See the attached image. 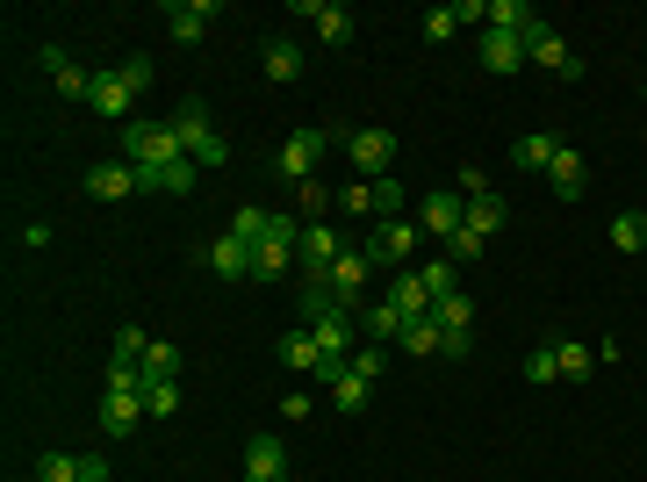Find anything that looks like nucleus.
Returning <instances> with one entry per match:
<instances>
[{"instance_id":"10","label":"nucleus","mask_w":647,"mask_h":482,"mask_svg":"<svg viewBox=\"0 0 647 482\" xmlns=\"http://www.w3.org/2000/svg\"><path fill=\"white\" fill-rule=\"evenodd\" d=\"M216 15H223L216 0H166V36L173 44H202Z\"/></svg>"},{"instance_id":"26","label":"nucleus","mask_w":647,"mask_h":482,"mask_svg":"<svg viewBox=\"0 0 647 482\" xmlns=\"http://www.w3.org/2000/svg\"><path fill=\"white\" fill-rule=\"evenodd\" d=\"M490 30H504V36H532V30H546V22L532 15L526 0H490Z\"/></svg>"},{"instance_id":"11","label":"nucleus","mask_w":647,"mask_h":482,"mask_svg":"<svg viewBox=\"0 0 647 482\" xmlns=\"http://www.w3.org/2000/svg\"><path fill=\"white\" fill-rule=\"evenodd\" d=\"M281 475H289L281 432H252V439H245V482H281Z\"/></svg>"},{"instance_id":"22","label":"nucleus","mask_w":647,"mask_h":482,"mask_svg":"<svg viewBox=\"0 0 647 482\" xmlns=\"http://www.w3.org/2000/svg\"><path fill=\"white\" fill-rule=\"evenodd\" d=\"M44 66H51V86L66 94V102H86V94H94V72H80L58 44H44Z\"/></svg>"},{"instance_id":"12","label":"nucleus","mask_w":647,"mask_h":482,"mask_svg":"<svg viewBox=\"0 0 647 482\" xmlns=\"http://www.w3.org/2000/svg\"><path fill=\"white\" fill-rule=\"evenodd\" d=\"M295 252H303V274L309 281H331V267H339V231L331 224H303V245H295Z\"/></svg>"},{"instance_id":"18","label":"nucleus","mask_w":647,"mask_h":482,"mask_svg":"<svg viewBox=\"0 0 647 482\" xmlns=\"http://www.w3.org/2000/svg\"><path fill=\"white\" fill-rule=\"evenodd\" d=\"M86 195H94V202H122V195H137V166H130V158H102V166H86Z\"/></svg>"},{"instance_id":"37","label":"nucleus","mask_w":647,"mask_h":482,"mask_svg":"<svg viewBox=\"0 0 647 482\" xmlns=\"http://www.w3.org/2000/svg\"><path fill=\"white\" fill-rule=\"evenodd\" d=\"M482 252H490V238H482V231H468V224H460L454 238H446V259H454V267H475Z\"/></svg>"},{"instance_id":"40","label":"nucleus","mask_w":647,"mask_h":482,"mask_svg":"<svg viewBox=\"0 0 647 482\" xmlns=\"http://www.w3.org/2000/svg\"><path fill=\"white\" fill-rule=\"evenodd\" d=\"M144 411L173 418V411H180V381H144Z\"/></svg>"},{"instance_id":"48","label":"nucleus","mask_w":647,"mask_h":482,"mask_svg":"<svg viewBox=\"0 0 647 482\" xmlns=\"http://www.w3.org/2000/svg\"><path fill=\"white\" fill-rule=\"evenodd\" d=\"M460 195L475 202V195H490V180H482V166H460Z\"/></svg>"},{"instance_id":"27","label":"nucleus","mask_w":647,"mask_h":482,"mask_svg":"<svg viewBox=\"0 0 647 482\" xmlns=\"http://www.w3.org/2000/svg\"><path fill=\"white\" fill-rule=\"evenodd\" d=\"M504 224H511V202H504V195H475V202H468V231L496 238Z\"/></svg>"},{"instance_id":"15","label":"nucleus","mask_w":647,"mask_h":482,"mask_svg":"<svg viewBox=\"0 0 647 482\" xmlns=\"http://www.w3.org/2000/svg\"><path fill=\"white\" fill-rule=\"evenodd\" d=\"M144 418H152V411H144L137 389H102V432H108V439H130Z\"/></svg>"},{"instance_id":"42","label":"nucleus","mask_w":647,"mask_h":482,"mask_svg":"<svg viewBox=\"0 0 647 482\" xmlns=\"http://www.w3.org/2000/svg\"><path fill=\"white\" fill-rule=\"evenodd\" d=\"M526 381L540 389V381H562V361H554V345H532L526 353Z\"/></svg>"},{"instance_id":"28","label":"nucleus","mask_w":647,"mask_h":482,"mask_svg":"<svg viewBox=\"0 0 647 482\" xmlns=\"http://www.w3.org/2000/svg\"><path fill=\"white\" fill-rule=\"evenodd\" d=\"M417 281H425L432 310H439L446 295H460V267H454V259H425V267H417Z\"/></svg>"},{"instance_id":"4","label":"nucleus","mask_w":647,"mask_h":482,"mask_svg":"<svg viewBox=\"0 0 647 482\" xmlns=\"http://www.w3.org/2000/svg\"><path fill=\"white\" fill-rule=\"evenodd\" d=\"M367 281H375V252H367V245H345L339 267H331V295H339V310L360 317V295H367Z\"/></svg>"},{"instance_id":"39","label":"nucleus","mask_w":647,"mask_h":482,"mask_svg":"<svg viewBox=\"0 0 647 482\" xmlns=\"http://www.w3.org/2000/svg\"><path fill=\"white\" fill-rule=\"evenodd\" d=\"M180 375V353H173L166 339H152V353H144V381H173Z\"/></svg>"},{"instance_id":"45","label":"nucleus","mask_w":647,"mask_h":482,"mask_svg":"<svg viewBox=\"0 0 647 482\" xmlns=\"http://www.w3.org/2000/svg\"><path fill=\"white\" fill-rule=\"evenodd\" d=\"M454 30H460V15H454V8H432V15H425V44H446Z\"/></svg>"},{"instance_id":"41","label":"nucleus","mask_w":647,"mask_h":482,"mask_svg":"<svg viewBox=\"0 0 647 482\" xmlns=\"http://www.w3.org/2000/svg\"><path fill=\"white\" fill-rule=\"evenodd\" d=\"M468 317H475V303H468V295H446L439 310H432V325L439 331H468Z\"/></svg>"},{"instance_id":"3","label":"nucleus","mask_w":647,"mask_h":482,"mask_svg":"<svg viewBox=\"0 0 647 482\" xmlns=\"http://www.w3.org/2000/svg\"><path fill=\"white\" fill-rule=\"evenodd\" d=\"M295 245H303V216H273L267 245H252V281H281L289 259H295Z\"/></svg>"},{"instance_id":"16","label":"nucleus","mask_w":647,"mask_h":482,"mask_svg":"<svg viewBox=\"0 0 647 482\" xmlns=\"http://www.w3.org/2000/svg\"><path fill=\"white\" fill-rule=\"evenodd\" d=\"M202 267H209L216 281H252V245H238L231 231H223V238L202 245Z\"/></svg>"},{"instance_id":"29","label":"nucleus","mask_w":647,"mask_h":482,"mask_svg":"<svg viewBox=\"0 0 647 482\" xmlns=\"http://www.w3.org/2000/svg\"><path fill=\"white\" fill-rule=\"evenodd\" d=\"M403 325H410V317L396 310V303H375V310H360V331H367V345H381V339H403Z\"/></svg>"},{"instance_id":"25","label":"nucleus","mask_w":647,"mask_h":482,"mask_svg":"<svg viewBox=\"0 0 647 482\" xmlns=\"http://www.w3.org/2000/svg\"><path fill=\"white\" fill-rule=\"evenodd\" d=\"M403 353H410V361H439V353H446V331L432 325V317H410V325H403Z\"/></svg>"},{"instance_id":"13","label":"nucleus","mask_w":647,"mask_h":482,"mask_svg":"<svg viewBox=\"0 0 647 482\" xmlns=\"http://www.w3.org/2000/svg\"><path fill=\"white\" fill-rule=\"evenodd\" d=\"M309 331H317L324 361H345V367H353V345H360V317H353V310H324Z\"/></svg>"},{"instance_id":"44","label":"nucleus","mask_w":647,"mask_h":482,"mask_svg":"<svg viewBox=\"0 0 647 482\" xmlns=\"http://www.w3.org/2000/svg\"><path fill=\"white\" fill-rule=\"evenodd\" d=\"M381 367H389V353H381V345H353V367H345V375H360V381H381Z\"/></svg>"},{"instance_id":"46","label":"nucleus","mask_w":647,"mask_h":482,"mask_svg":"<svg viewBox=\"0 0 647 482\" xmlns=\"http://www.w3.org/2000/svg\"><path fill=\"white\" fill-rule=\"evenodd\" d=\"M122 72H130V86H152V58H144V51L122 58Z\"/></svg>"},{"instance_id":"9","label":"nucleus","mask_w":647,"mask_h":482,"mask_svg":"<svg viewBox=\"0 0 647 482\" xmlns=\"http://www.w3.org/2000/svg\"><path fill=\"white\" fill-rule=\"evenodd\" d=\"M460 224H468V195H460V188L454 195H425V202H417V231H425V238L446 245Z\"/></svg>"},{"instance_id":"2","label":"nucleus","mask_w":647,"mask_h":482,"mask_svg":"<svg viewBox=\"0 0 647 482\" xmlns=\"http://www.w3.org/2000/svg\"><path fill=\"white\" fill-rule=\"evenodd\" d=\"M173 130H180V144H188L195 166H223V158H231V144H223L216 130H209V102H202V94H188V102H180Z\"/></svg>"},{"instance_id":"30","label":"nucleus","mask_w":647,"mask_h":482,"mask_svg":"<svg viewBox=\"0 0 647 482\" xmlns=\"http://www.w3.org/2000/svg\"><path fill=\"white\" fill-rule=\"evenodd\" d=\"M396 216H410V188L396 173H381L375 180V224H396Z\"/></svg>"},{"instance_id":"49","label":"nucleus","mask_w":647,"mask_h":482,"mask_svg":"<svg viewBox=\"0 0 647 482\" xmlns=\"http://www.w3.org/2000/svg\"><path fill=\"white\" fill-rule=\"evenodd\" d=\"M324 202H331V195H324L317 180H303V216H324Z\"/></svg>"},{"instance_id":"21","label":"nucleus","mask_w":647,"mask_h":482,"mask_svg":"<svg viewBox=\"0 0 647 482\" xmlns=\"http://www.w3.org/2000/svg\"><path fill=\"white\" fill-rule=\"evenodd\" d=\"M546 180H554V195H562V202H576V195L590 188V166H583V152H576V144H562V152H554Z\"/></svg>"},{"instance_id":"36","label":"nucleus","mask_w":647,"mask_h":482,"mask_svg":"<svg viewBox=\"0 0 647 482\" xmlns=\"http://www.w3.org/2000/svg\"><path fill=\"white\" fill-rule=\"evenodd\" d=\"M267 231H273V216H267V209H252V202L231 216V238H238V245H267Z\"/></svg>"},{"instance_id":"6","label":"nucleus","mask_w":647,"mask_h":482,"mask_svg":"<svg viewBox=\"0 0 647 482\" xmlns=\"http://www.w3.org/2000/svg\"><path fill=\"white\" fill-rule=\"evenodd\" d=\"M367 252H375V267H410V252H417V216H396V224H375L367 231Z\"/></svg>"},{"instance_id":"17","label":"nucleus","mask_w":647,"mask_h":482,"mask_svg":"<svg viewBox=\"0 0 647 482\" xmlns=\"http://www.w3.org/2000/svg\"><path fill=\"white\" fill-rule=\"evenodd\" d=\"M295 22H317V36H324V44H339V51L353 44V15H345L339 0H295Z\"/></svg>"},{"instance_id":"32","label":"nucleus","mask_w":647,"mask_h":482,"mask_svg":"<svg viewBox=\"0 0 647 482\" xmlns=\"http://www.w3.org/2000/svg\"><path fill=\"white\" fill-rule=\"evenodd\" d=\"M612 245L619 252H647V209H619L612 216Z\"/></svg>"},{"instance_id":"7","label":"nucleus","mask_w":647,"mask_h":482,"mask_svg":"<svg viewBox=\"0 0 647 482\" xmlns=\"http://www.w3.org/2000/svg\"><path fill=\"white\" fill-rule=\"evenodd\" d=\"M345 158H353L360 180H381V173L396 166V138L389 130H353V138H345Z\"/></svg>"},{"instance_id":"31","label":"nucleus","mask_w":647,"mask_h":482,"mask_svg":"<svg viewBox=\"0 0 647 482\" xmlns=\"http://www.w3.org/2000/svg\"><path fill=\"white\" fill-rule=\"evenodd\" d=\"M554 152H562V138H518L511 144V166L518 173H546V166H554Z\"/></svg>"},{"instance_id":"24","label":"nucleus","mask_w":647,"mask_h":482,"mask_svg":"<svg viewBox=\"0 0 647 482\" xmlns=\"http://www.w3.org/2000/svg\"><path fill=\"white\" fill-rule=\"evenodd\" d=\"M482 66H490V72H518V66H526V36L482 30Z\"/></svg>"},{"instance_id":"52","label":"nucleus","mask_w":647,"mask_h":482,"mask_svg":"<svg viewBox=\"0 0 647 482\" xmlns=\"http://www.w3.org/2000/svg\"><path fill=\"white\" fill-rule=\"evenodd\" d=\"M281 482H289V475H281Z\"/></svg>"},{"instance_id":"8","label":"nucleus","mask_w":647,"mask_h":482,"mask_svg":"<svg viewBox=\"0 0 647 482\" xmlns=\"http://www.w3.org/2000/svg\"><path fill=\"white\" fill-rule=\"evenodd\" d=\"M36 482H108L102 454H36Z\"/></svg>"},{"instance_id":"5","label":"nucleus","mask_w":647,"mask_h":482,"mask_svg":"<svg viewBox=\"0 0 647 482\" xmlns=\"http://www.w3.org/2000/svg\"><path fill=\"white\" fill-rule=\"evenodd\" d=\"M324 152H331V138H324V130H295V138H281V158H273V166H281V180H295V188H303V180H317Z\"/></svg>"},{"instance_id":"51","label":"nucleus","mask_w":647,"mask_h":482,"mask_svg":"<svg viewBox=\"0 0 647 482\" xmlns=\"http://www.w3.org/2000/svg\"><path fill=\"white\" fill-rule=\"evenodd\" d=\"M640 102H647V86H640Z\"/></svg>"},{"instance_id":"50","label":"nucleus","mask_w":647,"mask_h":482,"mask_svg":"<svg viewBox=\"0 0 647 482\" xmlns=\"http://www.w3.org/2000/svg\"><path fill=\"white\" fill-rule=\"evenodd\" d=\"M281 418H295V425H303V418H309V389H295V397H281Z\"/></svg>"},{"instance_id":"38","label":"nucleus","mask_w":647,"mask_h":482,"mask_svg":"<svg viewBox=\"0 0 647 482\" xmlns=\"http://www.w3.org/2000/svg\"><path fill=\"white\" fill-rule=\"evenodd\" d=\"M554 361H562V381H590V345L554 339Z\"/></svg>"},{"instance_id":"19","label":"nucleus","mask_w":647,"mask_h":482,"mask_svg":"<svg viewBox=\"0 0 647 482\" xmlns=\"http://www.w3.org/2000/svg\"><path fill=\"white\" fill-rule=\"evenodd\" d=\"M130 94H137V86H130V72H94V94H86V108H94V116H108V122H116V116H130Z\"/></svg>"},{"instance_id":"47","label":"nucleus","mask_w":647,"mask_h":482,"mask_svg":"<svg viewBox=\"0 0 647 482\" xmlns=\"http://www.w3.org/2000/svg\"><path fill=\"white\" fill-rule=\"evenodd\" d=\"M468 353H475V339H468V331H446V353H439V361H468Z\"/></svg>"},{"instance_id":"34","label":"nucleus","mask_w":647,"mask_h":482,"mask_svg":"<svg viewBox=\"0 0 647 482\" xmlns=\"http://www.w3.org/2000/svg\"><path fill=\"white\" fill-rule=\"evenodd\" d=\"M389 303H396V310H403V317H432V295H425V281H417V274H396Z\"/></svg>"},{"instance_id":"23","label":"nucleus","mask_w":647,"mask_h":482,"mask_svg":"<svg viewBox=\"0 0 647 482\" xmlns=\"http://www.w3.org/2000/svg\"><path fill=\"white\" fill-rule=\"evenodd\" d=\"M259 66H267V80H303V44H295V36H267V44H259Z\"/></svg>"},{"instance_id":"33","label":"nucleus","mask_w":647,"mask_h":482,"mask_svg":"<svg viewBox=\"0 0 647 482\" xmlns=\"http://www.w3.org/2000/svg\"><path fill=\"white\" fill-rule=\"evenodd\" d=\"M367 403H375V381H360V375H345L339 389H331V411H339V418H360Z\"/></svg>"},{"instance_id":"1","label":"nucleus","mask_w":647,"mask_h":482,"mask_svg":"<svg viewBox=\"0 0 647 482\" xmlns=\"http://www.w3.org/2000/svg\"><path fill=\"white\" fill-rule=\"evenodd\" d=\"M122 158H130V166H180V158H188V144H180V130H173V122L137 116L130 130H122Z\"/></svg>"},{"instance_id":"20","label":"nucleus","mask_w":647,"mask_h":482,"mask_svg":"<svg viewBox=\"0 0 647 482\" xmlns=\"http://www.w3.org/2000/svg\"><path fill=\"white\" fill-rule=\"evenodd\" d=\"M195 158H180V166H137V188L144 195H195Z\"/></svg>"},{"instance_id":"35","label":"nucleus","mask_w":647,"mask_h":482,"mask_svg":"<svg viewBox=\"0 0 647 482\" xmlns=\"http://www.w3.org/2000/svg\"><path fill=\"white\" fill-rule=\"evenodd\" d=\"M339 202V216H353V224H375V180H353L345 195H331Z\"/></svg>"},{"instance_id":"14","label":"nucleus","mask_w":647,"mask_h":482,"mask_svg":"<svg viewBox=\"0 0 647 482\" xmlns=\"http://www.w3.org/2000/svg\"><path fill=\"white\" fill-rule=\"evenodd\" d=\"M526 66H540V72H562V80H583V58L568 51L554 30H532L526 36Z\"/></svg>"},{"instance_id":"43","label":"nucleus","mask_w":647,"mask_h":482,"mask_svg":"<svg viewBox=\"0 0 647 482\" xmlns=\"http://www.w3.org/2000/svg\"><path fill=\"white\" fill-rule=\"evenodd\" d=\"M144 353H152V339H144L137 325H122V331H116V361H122V367H144Z\"/></svg>"}]
</instances>
